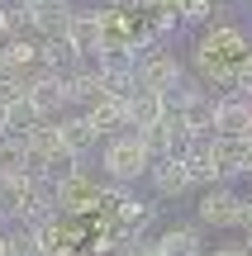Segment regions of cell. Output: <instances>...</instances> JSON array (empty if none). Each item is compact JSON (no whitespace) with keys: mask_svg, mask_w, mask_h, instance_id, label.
I'll return each mask as SVG.
<instances>
[{"mask_svg":"<svg viewBox=\"0 0 252 256\" xmlns=\"http://www.w3.org/2000/svg\"><path fill=\"white\" fill-rule=\"evenodd\" d=\"M0 48H5V43H0ZM0 76H5V52H0Z\"/></svg>","mask_w":252,"mask_h":256,"instance_id":"18","label":"cell"},{"mask_svg":"<svg viewBox=\"0 0 252 256\" xmlns=\"http://www.w3.org/2000/svg\"><path fill=\"white\" fill-rule=\"evenodd\" d=\"M53 124H57V138H62V147H67V152L76 156V162H81V156L91 152L95 142H100V133L91 128V119H86L81 110H62V114H57Z\"/></svg>","mask_w":252,"mask_h":256,"instance_id":"8","label":"cell"},{"mask_svg":"<svg viewBox=\"0 0 252 256\" xmlns=\"http://www.w3.org/2000/svg\"><path fill=\"white\" fill-rule=\"evenodd\" d=\"M238 232H252V194H243L238 204Z\"/></svg>","mask_w":252,"mask_h":256,"instance_id":"14","label":"cell"},{"mask_svg":"<svg viewBox=\"0 0 252 256\" xmlns=\"http://www.w3.org/2000/svg\"><path fill=\"white\" fill-rule=\"evenodd\" d=\"M81 114L91 119V128H95L100 138H114V133H124V128H129V119H124V100H119V95H100V100H91Z\"/></svg>","mask_w":252,"mask_h":256,"instance_id":"12","label":"cell"},{"mask_svg":"<svg viewBox=\"0 0 252 256\" xmlns=\"http://www.w3.org/2000/svg\"><path fill=\"white\" fill-rule=\"evenodd\" d=\"M133 81L148 86V90H157V95H171L181 81H186V66H181V57L171 52V48L148 43V48L133 52Z\"/></svg>","mask_w":252,"mask_h":256,"instance_id":"2","label":"cell"},{"mask_svg":"<svg viewBox=\"0 0 252 256\" xmlns=\"http://www.w3.org/2000/svg\"><path fill=\"white\" fill-rule=\"evenodd\" d=\"M148 180H152V190H157L162 200H171V194H186V190H190V171H186V162H181V156H152Z\"/></svg>","mask_w":252,"mask_h":256,"instance_id":"10","label":"cell"},{"mask_svg":"<svg viewBox=\"0 0 252 256\" xmlns=\"http://www.w3.org/2000/svg\"><path fill=\"white\" fill-rule=\"evenodd\" d=\"M19 176H29V152H24V138L0 133V180H19Z\"/></svg>","mask_w":252,"mask_h":256,"instance_id":"13","label":"cell"},{"mask_svg":"<svg viewBox=\"0 0 252 256\" xmlns=\"http://www.w3.org/2000/svg\"><path fill=\"white\" fill-rule=\"evenodd\" d=\"M209 133H214V138H252V100H247V95H238V90L219 95Z\"/></svg>","mask_w":252,"mask_h":256,"instance_id":"5","label":"cell"},{"mask_svg":"<svg viewBox=\"0 0 252 256\" xmlns=\"http://www.w3.org/2000/svg\"><path fill=\"white\" fill-rule=\"evenodd\" d=\"M124 5H133V0H105V10H124Z\"/></svg>","mask_w":252,"mask_h":256,"instance_id":"17","label":"cell"},{"mask_svg":"<svg viewBox=\"0 0 252 256\" xmlns=\"http://www.w3.org/2000/svg\"><path fill=\"white\" fill-rule=\"evenodd\" d=\"M200 52H209V57H219L224 66H238L243 57L252 52V43H247V34H238V28H228V24H219L214 34L200 43Z\"/></svg>","mask_w":252,"mask_h":256,"instance_id":"11","label":"cell"},{"mask_svg":"<svg viewBox=\"0 0 252 256\" xmlns=\"http://www.w3.org/2000/svg\"><path fill=\"white\" fill-rule=\"evenodd\" d=\"M29 104H34L38 119H57L62 110H72V100H67V81H62L57 72L29 76Z\"/></svg>","mask_w":252,"mask_h":256,"instance_id":"6","label":"cell"},{"mask_svg":"<svg viewBox=\"0 0 252 256\" xmlns=\"http://www.w3.org/2000/svg\"><path fill=\"white\" fill-rule=\"evenodd\" d=\"M238 204H243V194L228 190V180L205 185L200 190V204H195L200 228H238Z\"/></svg>","mask_w":252,"mask_h":256,"instance_id":"3","label":"cell"},{"mask_svg":"<svg viewBox=\"0 0 252 256\" xmlns=\"http://www.w3.org/2000/svg\"><path fill=\"white\" fill-rule=\"evenodd\" d=\"M100 38H105V10H76V5L67 10V48L76 57L91 62L100 52Z\"/></svg>","mask_w":252,"mask_h":256,"instance_id":"4","label":"cell"},{"mask_svg":"<svg viewBox=\"0 0 252 256\" xmlns=\"http://www.w3.org/2000/svg\"><path fill=\"white\" fill-rule=\"evenodd\" d=\"M162 114H167V95H157V90H148V86H138V81H133L129 100H124V119H129V133H143V128H152Z\"/></svg>","mask_w":252,"mask_h":256,"instance_id":"7","label":"cell"},{"mask_svg":"<svg viewBox=\"0 0 252 256\" xmlns=\"http://www.w3.org/2000/svg\"><path fill=\"white\" fill-rule=\"evenodd\" d=\"M15 38V19H10V5H0V43Z\"/></svg>","mask_w":252,"mask_h":256,"instance_id":"15","label":"cell"},{"mask_svg":"<svg viewBox=\"0 0 252 256\" xmlns=\"http://www.w3.org/2000/svg\"><path fill=\"white\" fill-rule=\"evenodd\" d=\"M157 256H205V232L200 223H171L157 232Z\"/></svg>","mask_w":252,"mask_h":256,"instance_id":"9","label":"cell"},{"mask_svg":"<svg viewBox=\"0 0 252 256\" xmlns=\"http://www.w3.org/2000/svg\"><path fill=\"white\" fill-rule=\"evenodd\" d=\"M148 166H152V152L143 147L138 133H129V128L100 142V171L110 176V185H133V180H143Z\"/></svg>","mask_w":252,"mask_h":256,"instance_id":"1","label":"cell"},{"mask_svg":"<svg viewBox=\"0 0 252 256\" xmlns=\"http://www.w3.org/2000/svg\"><path fill=\"white\" fill-rule=\"evenodd\" d=\"M209 256H247V247H243V242H224V247H214Z\"/></svg>","mask_w":252,"mask_h":256,"instance_id":"16","label":"cell"}]
</instances>
